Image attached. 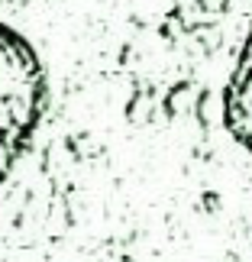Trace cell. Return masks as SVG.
Segmentation results:
<instances>
[{
	"instance_id": "6da1fadb",
	"label": "cell",
	"mask_w": 252,
	"mask_h": 262,
	"mask_svg": "<svg viewBox=\"0 0 252 262\" xmlns=\"http://www.w3.org/2000/svg\"><path fill=\"white\" fill-rule=\"evenodd\" d=\"M45 107V72L36 49L0 23V181L29 146Z\"/></svg>"
},
{
	"instance_id": "7a4b0ae2",
	"label": "cell",
	"mask_w": 252,
	"mask_h": 262,
	"mask_svg": "<svg viewBox=\"0 0 252 262\" xmlns=\"http://www.w3.org/2000/svg\"><path fill=\"white\" fill-rule=\"evenodd\" d=\"M226 126L236 143L246 146V152L252 156V29L226 88Z\"/></svg>"
}]
</instances>
